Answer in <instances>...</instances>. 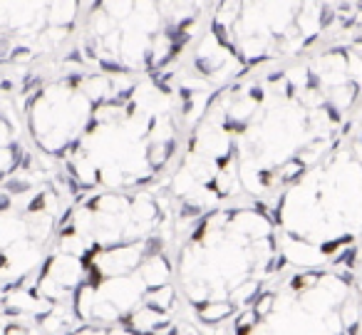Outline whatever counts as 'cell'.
<instances>
[{
  "label": "cell",
  "instance_id": "cell-1",
  "mask_svg": "<svg viewBox=\"0 0 362 335\" xmlns=\"http://www.w3.org/2000/svg\"><path fill=\"white\" fill-rule=\"evenodd\" d=\"M362 35L263 67L209 95L164 186L184 226L209 209L268 206L355 135Z\"/></svg>",
  "mask_w": 362,
  "mask_h": 335
},
{
  "label": "cell",
  "instance_id": "cell-2",
  "mask_svg": "<svg viewBox=\"0 0 362 335\" xmlns=\"http://www.w3.org/2000/svg\"><path fill=\"white\" fill-rule=\"evenodd\" d=\"M181 221L164 186L77 196L45 263L23 288L47 303L42 335L77 325H164L181 318L174 259Z\"/></svg>",
  "mask_w": 362,
  "mask_h": 335
},
{
  "label": "cell",
  "instance_id": "cell-3",
  "mask_svg": "<svg viewBox=\"0 0 362 335\" xmlns=\"http://www.w3.org/2000/svg\"><path fill=\"white\" fill-rule=\"evenodd\" d=\"M211 92L184 67L146 77L112 72L60 161L72 191L85 196L164 184Z\"/></svg>",
  "mask_w": 362,
  "mask_h": 335
},
{
  "label": "cell",
  "instance_id": "cell-4",
  "mask_svg": "<svg viewBox=\"0 0 362 335\" xmlns=\"http://www.w3.org/2000/svg\"><path fill=\"white\" fill-rule=\"evenodd\" d=\"M283 266L266 206L209 209L181 229L174 259L179 313L202 335H218Z\"/></svg>",
  "mask_w": 362,
  "mask_h": 335
},
{
  "label": "cell",
  "instance_id": "cell-5",
  "mask_svg": "<svg viewBox=\"0 0 362 335\" xmlns=\"http://www.w3.org/2000/svg\"><path fill=\"white\" fill-rule=\"evenodd\" d=\"M345 0H214L184 70L209 90L352 35Z\"/></svg>",
  "mask_w": 362,
  "mask_h": 335
},
{
  "label": "cell",
  "instance_id": "cell-6",
  "mask_svg": "<svg viewBox=\"0 0 362 335\" xmlns=\"http://www.w3.org/2000/svg\"><path fill=\"white\" fill-rule=\"evenodd\" d=\"M286 268H362V149L355 135L266 206Z\"/></svg>",
  "mask_w": 362,
  "mask_h": 335
},
{
  "label": "cell",
  "instance_id": "cell-7",
  "mask_svg": "<svg viewBox=\"0 0 362 335\" xmlns=\"http://www.w3.org/2000/svg\"><path fill=\"white\" fill-rule=\"evenodd\" d=\"M214 0H87L75 42L60 60L129 77L179 70Z\"/></svg>",
  "mask_w": 362,
  "mask_h": 335
},
{
  "label": "cell",
  "instance_id": "cell-8",
  "mask_svg": "<svg viewBox=\"0 0 362 335\" xmlns=\"http://www.w3.org/2000/svg\"><path fill=\"white\" fill-rule=\"evenodd\" d=\"M218 335H362V268H281Z\"/></svg>",
  "mask_w": 362,
  "mask_h": 335
},
{
  "label": "cell",
  "instance_id": "cell-9",
  "mask_svg": "<svg viewBox=\"0 0 362 335\" xmlns=\"http://www.w3.org/2000/svg\"><path fill=\"white\" fill-rule=\"evenodd\" d=\"M65 335H202L197 328L184 318H174L164 325H134V323H115V325H77Z\"/></svg>",
  "mask_w": 362,
  "mask_h": 335
},
{
  "label": "cell",
  "instance_id": "cell-10",
  "mask_svg": "<svg viewBox=\"0 0 362 335\" xmlns=\"http://www.w3.org/2000/svg\"><path fill=\"white\" fill-rule=\"evenodd\" d=\"M347 11L352 16V23H355V30L362 28V0H345Z\"/></svg>",
  "mask_w": 362,
  "mask_h": 335
},
{
  "label": "cell",
  "instance_id": "cell-11",
  "mask_svg": "<svg viewBox=\"0 0 362 335\" xmlns=\"http://www.w3.org/2000/svg\"><path fill=\"white\" fill-rule=\"evenodd\" d=\"M355 140H357V144H360V149H362V117H360V122H357V127H355Z\"/></svg>",
  "mask_w": 362,
  "mask_h": 335
},
{
  "label": "cell",
  "instance_id": "cell-12",
  "mask_svg": "<svg viewBox=\"0 0 362 335\" xmlns=\"http://www.w3.org/2000/svg\"><path fill=\"white\" fill-rule=\"evenodd\" d=\"M0 266H6V259H3V254H0Z\"/></svg>",
  "mask_w": 362,
  "mask_h": 335
},
{
  "label": "cell",
  "instance_id": "cell-13",
  "mask_svg": "<svg viewBox=\"0 0 362 335\" xmlns=\"http://www.w3.org/2000/svg\"><path fill=\"white\" fill-rule=\"evenodd\" d=\"M355 33H360V35H362V28H360V30H355Z\"/></svg>",
  "mask_w": 362,
  "mask_h": 335
}]
</instances>
